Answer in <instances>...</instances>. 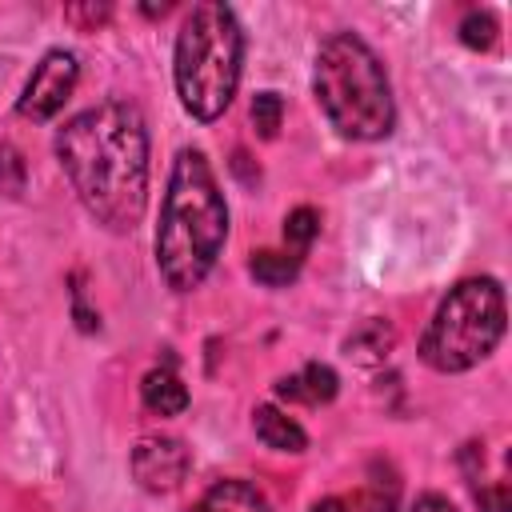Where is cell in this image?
Listing matches in <instances>:
<instances>
[{
  "label": "cell",
  "mask_w": 512,
  "mask_h": 512,
  "mask_svg": "<svg viewBox=\"0 0 512 512\" xmlns=\"http://www.w3.org/2000/svg\"><path fill=\"white\" fill-rule=\"evenodd\" d=\"M56 160L80 204L108 228L132 232L148 204V124L136 104L108 100L56 132Z\"/></svg>",
  "instance_id": "1"
},
{
  "label": "cell",
  "mask_w": 512,
  "mask_h": 512,
  "mask_svg": "<svg viewBox=\"0 0 512 512\" xmlns=\"http://www.w3.org/2000/svg\"><path fill=\"white\" fill-rule=\"evenodd\" d=\"M228 240V204L204 152L180 148L156 224V268L176 292H192L212 272Z\"/></svg>",
  "instance_id": "2"
},
{
  "label": "cell",
  "mask_w": 512,
  "mask_h": 512,
  "mask_svg": "<svg viewBox=\"0 0 512 512\" xmlns=\"http://www.w3.org/2000/svg\"><path fill=\"white\" fill-rule=\"evenodd\" d=\"M312 92L328 124L348 140H380L396 124L388 72L356 32H336L320 44Z\"/></svg>",
  "instance_id": "3"
},
{
  "label": "cell",
  "mask_w": 512,
  "mask_h": 512,
  "mask_svg": "<svg viewBox=\"0 0 512 512\" xmlns=\"http://www.w3.org/2000/svg\"><path fill=\"white\" fill-rule=\"evenodd\" d=\"M244 32L228 4H196L176 36V92L196 120H216L240 84Z\"/></svg>",
  "instance_id": "4"
},
{
  "label": "cell",
  "mask_w": 512,
  "mask_h": 512,
  "mask_svg": "<svg viewBox=\"0 0 512 512\" xmlns=\"http://www.w3.org/2000/svg\"><path fill=\"white\" fill-rule=\"evenodd\" d=\"M504 336V288L492 276L460 280L420 336V360L436 372L476 368Z\"/></svg>",
  "instance_id": "5"
},
{
  "label": "cell",
  "mask_w": 512,
  "mask_h": 512,
  "mask_svg": "<svg viewBox=\"0 0 512 512\" xmlns=\"http://www.w3.org/2000/svg\"><path fill=\"white\" fill-rule=\"evenodd\" d=\"M76 80H80V64H76L72 52H64V48L44 52V60L32 68V76L24 84V96H20L16 112L28 116V120H52L64 108V100L72 96Z\"/></svg>",
  "instance_id": "6"
},
{
  "label": "cell",
  "mask_w": 512,
  "mask_h": 512,
  "mask_svg": "<svg viewBox=\"0 0 512 512\" xmlns=\"http://www.w3.org/2000/svg\"><path fill=\"white\" fill-rule=\"evenodd\" d=\"M192 468V456L184 448V440L176 436H144L136 448H132V476L144 492H176L184 484Z\"/></svg>",
  "instance_id": "7"
},
{
  "label": "cell",
  "mask_w": 512,
  "mask_h": 512,
  "mask_svg": "<svg viewBox=\"0 0 512 512\" xmlns=\"http://www.w3.org/2000/svg\"><path fill=\"white\" fill-rule=\"evenodd\" d=\"M336 392H340V376H336L328 364H320V360L304 364L296 376H284V380H276V396H280V400H292V404H308V408H320V404H328Z\"/></svg>",
  "instance_id": "8"
},
{
  "label": "cell",
  "mask_w": 512,
  "mask_h": 512,
  "mask_svg": "<svg viewBox=\"0 0 512 512\" xmlns=\"http://www.w3.org/2000/svg\"><path fill=\"white\" fill-rule=\"evenodd\" d=\"M252 432H256V440H260L264 448H272V452H304V448H308L304 428H300L288 412H280L276 404H260V408L252 412Z\"/></svg>",
  "instance_id": "9"
},
{
  "label": "cell",
  "mask_w": 512,
  "mask_h": 512,
  "mask_svg": "<svg viewBox=\"0 0 512 512\" xmlns=\"http://www.w3.org/2000/svg\"><path fill=\"white\" fill-rule=\"evenodd\" d=\"M192 512H272L268 496L248 480H216Z\"/></svg>",
  "instance_id": "10"
},
{
  "label": "cell",
  "mask_w": 512,
  "mask_h": 512,
  "mask_svg": "<svg viewBox=\"0 0 512 512\" xmlns=\"http://www.w3.org/2000/svg\"><path fill=\"white\" fill-rule=\"evenodd\" d=\"M140 400L156 416H180L188 408V388L180 384V376L172 368H152L140 380Z\"/></svg>",
  "instance_id": "11"
},
{
  "label": "cell",
  "mask_w": 512,
  "mask_h": 512,
  "mask_svg": "<svg viewBox=\"0 0 512 512\" xmlns=\"http://www.w3.org/2000/svg\"><path fill=\"white\" fill-rule=\"evenodd\" d=\"M248 272H252L256 284H264V288H284V284H292V280L300 276V256H296V252L264 248V252H252Z\"/></svg>",
  "instance_id": "12"
},
{
  "label": "cell",
  "mask_w": 512,
  "mask_h": 512,
  "mask_svg": "<svg viewBox=\"0 0 512 512\" xmlns=\"http://www.w3.org/2000/svg\"><path fill=\"white\" fill-rule=\"evenodd\" d=\"M388 348H392V328H388L384 320H368L360 332L348 336V356H356L360 364L380 360Z\"/></svg>",
  "instance_id": "13"
},
{
  "label": "cell",
  "mask_w": 512,
  "mask_h": 512,
  "mask_svg": "<svg viewBox=\"0 0 512 512\" xmlns=\"http://www.w3.org/2000/svg\"><path fill=\"white\" fill-rule=\"evenodd\" d=\"M316 232H320V212H316V208L304 204V208H292V212H288V220H284V240L292 244L296 256L316 240Z\"/></svg>",
  "instance_id": "14"
},
{
  "label": "cell",
  "mask_w": 512,
  "mask_h": 512,
  "mask_svg": "<svg viewBox=\"0 0 512 512\" xmlns=\"http://www.w3.org/2000/svg\"><path fill=\"white\" fill-rule=\"evenodd\" d=\"M280 120H284V100H280V92H256V100H252V124H256V132H260L264 140H272V136L280 132Z\"/></svg>",
  "instance_id": "15"
},
{
  "label": "cell",
  "mask_w": 512,
  "mask_h": 512,
  "mask_svg": "<svg viewBox=\"0 0 512 512\" xmlns=\"http://www.w3.org/2000/svg\"><path fill=\"white\" fill-rule=\"evenodd\" d=\"M460 40L468 44V48H492L496 44V16L492 12H468L464 20H460Z\"/></svg>",
  "instance_id": "16"
},
{
  "label": "cell",
  "mask_w": 512,
  "mask_h": 512,
  "mask_svg": "<svg viewBox=\"0 0 512 512\" xmlns=\"http://www.w3.org/2000/svg\"><path fill=\"white\" fill-rule=\"evenodd\" d=\"M476 504L480 512H512V492L508 484H488V488H476Z\"/></svg>",
  "instance_id": "17"
},
{
  "label": "cell",
  "mask_w": 512,
  "mask_h": 512,
  "mask_svg": "<svg viewBox=\"0 0 512 512\" xmlns=\"http://www.w3.org/2000/svg\"><path fill=\"white\" fill-rule=\"evenodd\" d=\"M412 512H456V508H452L440 492H424V496L416 500V508H412Z\"/></svg>",
  "instance_id": "18"
},
{
  "label": "cell",
  "mask_w": 512,
  "mask_h": 512,
  "mask_svg": "<svg viewBox=\"0 0 512 512\" xmlns=\"http://www.w3.org/2000/svg\"><path fill=\"white\" fill-rule=\"evenodd\" d=\"M68 16H72V20H92V24H96V20L108 16V8H68Z\"/></svg>",
  "instance_id": "19"
},
{
  "label": "cell",
  "mask_w": 512,
  "mask_h": 512,
  "mask_svg": "<svg viewBox=\"0 0 512 512\" xmlns=\"http://www.w3.org/2000/svg\"><path fill=\"white\" fill-rule=\"evenodd\" d=\"M312 512H348V504H344L340 496H324V500L312 504Z\"/></svg>",
  "instance_id": "20"
}]
</instances>
